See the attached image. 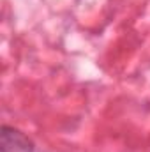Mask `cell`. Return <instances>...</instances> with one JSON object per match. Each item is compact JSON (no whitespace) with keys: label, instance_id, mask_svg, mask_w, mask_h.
<instances>
[{"label":"cell","instance_id":"6da1fadb","mask_svg":"<svg viewBox=\"0 0 150 152\" xmlns=\"http://www.w3.org/2000/svg\"><path fill=\"white\" fill-rule=\"evenodd\" d=\"M2 152H34L32 142L20 131L4 126L2 127Z\"/></svg>","mask_w":150,"mask_h":152}]
</instances>
